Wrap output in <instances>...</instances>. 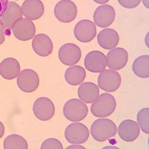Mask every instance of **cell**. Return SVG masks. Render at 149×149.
Listing matches in <instances>:
<instances>
[{"label": "cell", "mask_w": 149, "mask_h": 149, "mask_svg": "<svg viewBox=\"0 0 149 149\" xmlns=\"http://www.w3.org/2000/svg\"><path fill=\"white\" fill-rule=\"evenodd\" d=\"M91 111L97 118H106L113 114L116 108V101L109 93H102L92 102Z\"/></svg>", "instance_id": "2"}, {"label": "cell", "mask_w": 149, "mask_h": 149, "mask_svg": "<svg viewBox=\"0 0 149 149\" xmlns=\"http://www.w3.org/2000/svg\"><path fill=\"white\" fill-rule=\"evenodd\" d=\"M21 18H22V13L19 5L14 1L9 2L6 11L0 17V20L1 21L4 26L5 35L8 36L11 35L13 25Z\"/></svg>", "instance_id": "7"}, {"label": "cell", "mask_w": 149, "mask_h": 149, "mask_svg": "<svg viewBox=\"0 0 149 149\" xmlns=\"http://www.w3.org/2000/svg\"><path fill=\"white\" fill-rule=\"evenodd\" d=\"M107 66L113 70H119L126 65L129 55L127 50L121 47L111 49L106 55Z\"/></svg>", "instance_id": "13"}, {"label": "cell", "mask_w": 149, "mask_h": 149, "mask_svg": "<svg viewBox=\"0 0 149 149\" xmlns=\"http://www.w3.org/2000/svg\"><path fill=\"white\" fill-rule=\"evenodd\" d=\"M74 35L81 42H90L96 36V25L88 19L81 20L77 23L74 28Z\"/></svg>", "instance_id": "10"}, {"label": "cell", "mask_w": 149, "mask_h": 149, "mask_svg": "<svg viewBox=\"0 0 149 149\" xmlns=\"http://www.w3.org/2000/svg\"><path fill=\"white\" fill-rule=\"evenodd\" d=\"M117 130V126L113 120L101 118L96 120L92 124L91 134L96 141L102 142L115 136Z\"/></svg>", "instance_id": "1"}, {"label": "cell", "mask_w": 149, "mask_h": 149, "mask_svg": "<svg viewBox=\"0 0 149 149\" xmlns=\"http://www.w3.org/2000/svg\"><path fill=\"white\" fill-rule=\"evenodd\" d=\"M63 115L67 119L72 122H78L85 119L88 113L85 103L78 99H71L65 104Z\"/></svg>", "instance_id": "3"}, {"label": "cell", "mask_w": 149, "mask_h": 149, "mask_svg": "<svg viewBox=\"0 0 149 149\" xmlns=\"http://www.w3.org/2000/svg\"><path fill=\"white\" fill-rule=\"evenodd\" d=\"M116 17L114 8L109 4H104L97 7L93 15L95 25L104 28L113 24Z\"/></svg>", "instance_id": "14"}, {"label": "cell", "mask_w": 149, "mask_h": 149, "mask_svg": "<svg viewBox=\"0 0 149 149\" xmlns=\"http://www.w3.org/2000/svg\"><path fill=\"white\" fill-rule=\"evenodd\" d=\"M104 148H118V147H114V146H108V147H105Z\"/></svg>", "instance_id": "34"}, {"label": "cell", "mask_w": 149, "mask_h": 149, "mask_svg": "<svg viewBox=\"0 0 149 149\" xmlns=\"http://www.w3.org/2000/svg\"><path fill=\"white\" fill-rule=\"evenodd\" d=\"M100 94L99 88L93 82H85L78 88V95L79 98L85 103H92Z\"/></svg>", "instance_id": "21"}, {"label": "cell", "mask_w": 149, "mask_h": 149, "mask_svg": "<svg viewBox=\"0 0 149 149\" xmlns=\"http://www.w3.org/2000/svg\"><path fill=\"white\" fill-rule=\"evenodd\" d=\"M141 129L136 121L126 119L123 120L118 128V134L123 141L127 142H133L138 138Z\"/></svg>", "instance_id": "16"}, {"label": "cell", "mask_w": 149, "mask_h": 149, "mask_svg": "<svg viewBox=\"0 0 149 149\" xmlns=\"http://www.w3.org/2000/svg\"><path fill=\"white\" fill-rule=\"evenodd\" d=\"M137 124L142 131L148 134L149 133V109L143 108L140 110L137 116Z\"/></svg>", "instance_id": "25"}, {"label": "cell", "mask_w": 149, "mask_h": 149, "mask_svg": "<svg viewBox=\"0 0 149 149\" xmlns=\"http://www.w3.org/2000/svg\"><path fill=\"white\" fill-rule=\"evenodd\" d=\"M95 3L100 4H104L108 3L109 0H93Z\"/></svg>", "instance_id": "32"}, {"label": "cell", "mask_w": 149, "mask_h": 149, "mask_svg": "<svg viewBox=\"0 0 149 149\" xmlns=\"http://www.w3.org/2000/svg\"><path fill=\"white\" fill-rule=\"evenodd\" d=\"M4 35H5V34H4V26L1 21L0 20V45H1L4 42V39H5Z\"/></svg>", "instance_id": "29"}, {"label": "cell", "mask_w": 149, "mask_h": 149, "mask_svg": "<svg viewBox=\"0 0 149 149\" xmlns=\"http://www.w3.org/2000/svg\"><path fill=\"white\" fill-rule=\"evenodd\" d=\"M20 69L19 63L12 57L4 59L0 63V74L8 80L16 78L20 72Z\"/></svg>", "instance_id": "20"}, {"label": "cell", "mask_w": 149, "mask_h": 149, "mask_svg": "<svg viewBox=\"0 0 149 149\" xmlns=\"http://www.w3.org/2000/svg\"><path fill=\"white\" fill-rule=\"evenodd\" d=\"M17 85L21 91L26 93H32L39 87V77L33 70H23L17 75Z\"/></svg>", "instance_id": "8"}, {"label": "cell", "mask_w": 149, "mask_h": 149, "mask_svg": "<svg viewBox=\"0 0 149 149\" xmlns=\"http://www.w3.org/2000/svg\"><path fill=\"white\" fill-rule=\"evenodd\" d=\"M16 1H19V0H16Z\"/></svg>", "instance_id": "35"}, {"label": "cell", "mask_w": 149, "mask_h": 149, "mask_svg": "<svg viewBox=\"0 0 149 149\" xmlns=\"http://www.w3.org/2000/svg\"><path fill=\"white\" fill-rule=\"evenodd\" d=\"M21 11L26 18L37 20L44 15V6L40 0H26L22 4Z\"/></svg>", "instance_id": "18"}, {"label": "cell", "mask_w": 149, "mask_h": 149, "mask_svg": "<svg viewBox=\"0 0 149 149\" xmlns=\"http://www.w3.org/2000/svg\"><path fill=\"white\" fill-rule=\"evenodd\" d=\"M58 58L67 66L76 65L81 57V49L76 44L68 43L63 45L58 50Z\"/></svg>", "instance_id": "11"}, {"label": "cell", "mask_w": 149, "mask_h": 149, "mask_svg": "<svg viewBox=\"0 0 149 149\" xmlns=\"http://www.w3.org/2000/svg\"><path fill=\"white\" fill-rule=\"evenodd\" d=\"M97 42L102 49L111 50L117 47L119 42V36L115 30L111 28L102 29L97 37Z\"/></svg>", "instance_id": "19"}, {"label": "cell", "mask_w": 149, "mask_h": 149, "mask_svg": "<svg viewBox=\"0 0 149 149\" xmlns=\"http://www.w3.org/2000/svg\"><path fill=\"white\" fill-rule=\"evenodd\" d=\"M9 0H0V17L2 16L4 13L6 11Z\"/></svg>", "instance_id": "28"}, {"label": "cell", "mask_w": 149, "mask_h": 149, "mask_svg": "<svg viewBox=\"0 0 149 149\" xmlns=\"http://www.w3.org/2000/svg\"><path fill=\"white\" fill-rule=\"evenodd\" d=\"M33 112L38 119L42 121L49 120L53 118L55 114L54 102L48 97H39L34 103Z\"/></svg>", "instance_id": "12"}, {"label": "cell", "mask_w": 149, "mask_h": 149, "mask_svg": "<svg viewBox=\"0 0 149 149\" xmlns=\"http://www.w3.org/2000/svg\"><path fill=\"white\" fill-rule=\"evenodd\" d=\"M3 147L5 149H27L26 140L19 135L13 134L4 139Z\"/></svg>", "instance_id": "24"}, {"label": "cell", "mask_w": 149, "mask_h": 149, "mask_svg": "<svg viewBox=\"0 0 149 149\" xmlns=\"http://www.w3.org/2000/svg\"><path fill=\"white\" fill-rule=\"evenodd\" d=\"M86 78V71L84 68L78 65H73L67 69L65 78L69 85L77 86L81 84Z\"/></svg>", "instance_id": "22"}, {"label": "cell", "mask_w": 149, "mask_h": 149, "mask_svg": "<svg viewBox=\"0 0 149 149\" xmlns=\"http://www.w3.org/2000/svg\"><path fill=\"white\" fill-rule=\"evenodd\" d=\"M97 83L100 88L107 92L117 91L121 84L120 74L111 69L104 70L100 72L97 78Z\"/></svg>", "instance_id": "4"}, {"label": "cell", "mask_w": 149, "mask_h": 149, "mask_svg": "<svg viewBox=\"0 0 149 149\" xmlns=\"http://www.w3.org/2000/svg\"><path fill=\"white\" fill-rule=\"evenodd\" d=\"M67 148H73V149H80V148H83V149H85V147H83L80 144H73V145L70 146H68Z\"/></svg>", "instance_id": "30"}, {"label": "cell", "mask_w": 149, "mask_h": 149, "mask_svg": "<svg viewBox=\"0 0 149 149\" xmlns=\"http://www.w3.org/2000/svg\"><path fill=\"white\" fill-rule=\"evenodd\" d=\"M54 15L57 19L64 23L72 22L77 16L76 4L70 0H62L54 8Z\"/></svg>", "instance_id": "6"}, {"label": "cell", "mask_w": 149, "mask_h": 149, "mask_svg": "<svg viewBox=\"0 0 149 149\" xmlns=\"http://www.w3.org/2000/svg\"><path fill=\"white\" fill-rule=\"evenodd\" d=\"M11 31L18 40L27 41L34 37L36 27L32 20L27 18H21L15 23Z\"/></svg>", "instance_id": "9"}, {"label": "cell", "mask_w": 149, "mask_h": 149, "mask_svg": "<svg viewBox=\"0 0 149 149\" xmlns=\"http://www.w3.org/2000/svg\"><path fill=\"white\" fill-rule=\"evenodd\" d=\"M143 1V4H144V6H145L147 9L149 8V4H148V0H142Z\"/></svg>", "instance_id": "33"}, {"label": "cell", "mask_w": 149, "mask_h": 149, "mask_svg": "<svg viewBox=\"0 0 149 149\" xmlns=\"http://www.w3.org/2000/svg\"><path fill=\"white\" fill-rule=\"evenodd\" d=\"M84 63L87 70L92 73H100L107 66L106 57L100 51H91L86 55Z\"/></svg>", "instance_id": "15"}, {"label": "cell", "mask_w": 149, "mask_h": 149, "mask_svg": "<svg viewBox=\"0 0 149 149\" xmlns=\"http://www.w3.org/2000/svg\"><path fill=\"white\" fill-rule=\"evenodd\" d=\"M34 52L41 57H47L53 50V43L50 37L45 34L34 36L32 42Z\"/></svg>", "instance_id": "17"}, {"label": "cell", "mask_w": 149, "mask_h": 149, "mask_svg": "<svg viewBox=\"0 0 149 149\" xmlns=\"http://www.w3.org/2000/svg\"><path fill=\"white\" fill-rule=\"evenodd\" d=\"M4 133V126L3 124L0 121V139H1Z\"/></svg>", "instance_id": "31"}, {"label": "cell", "mask_w": 149, "mask_h": 149, "mask_svg": "<svg viewBox=\"0 0 149 149\" xmlns=\"http://www.w3.org/2000/svg\"><path fill=\"white\" fill-rule=\"evenodd\" d=\"M132 71L139 78H148L149 77V56L142 55L135 60L132 65Z\"/></svg>", "instance_id": "23"}, {"label": "cell", "mask_w": 149, "mask_h": 149, "mask_svg": "<svg viewBox=\"0 0 149 149\" xmlns=\"http://www.w3.org/2000/svg\"><path fill=\"white\" fill-rule=\"evenodd\" d=\"M65 136L69 143L81 144L88 141L90 136V131L85 124L74 123L68 125L65 129Z\"/></svg>", "instance_id": "5"}, {"label": "cell", "mask_w": 149, "mask_h": 149, "mask_svg": "<svg viewBox=\"0 0 149 149\" xmlns=\"http://www.w3.org/2000/svg\"><path fill=\"white\" fill-rule=\"evenodd\" d=\"M142 0H118L121 6L127 9H134L137 7Z\"/></svg>", "instance_id": "27"}, {"label": "cell", "mask_w": 149, "mask_h": 149, "mask_svg": "<svg viewBox=\"0 0 149 149\" xmlns=\"http://www.w3.org/2000/svg\"><path fill=\"white\" fill-rule=\"evenodd\" d=\"M41 149H63L62 143L58 140L54 138H49L42 143Z\"/></svg>", "instance_id": "26"}]
</instances>
